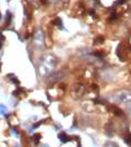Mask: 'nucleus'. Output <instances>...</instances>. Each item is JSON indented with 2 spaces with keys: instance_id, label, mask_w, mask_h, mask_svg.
Masks as SVG:
<instances>
[{
  "instance_id": "nucleus-1",
  "label": "nucleus",
  "mask_w": 131,
  "mask_h": 147,
  "mask_svg": "<svg viewBox=\"0 0 131 147\" xmlns=\"http://www.w3.org/2000/svg\"><path fill=\"white\" fill-rule=\"evenodd\" d=\"M55 64H56V59L53 55H50V54L44 55L42 57L40 64H39V73H40V75L45 76V75L52 73V71L55 67Z\"/></svg>"
},
{
  "instance_id": "nucleus-2",
  "label": "nucleus",
  "mask_w": 131,
  "mask_h": 147,
  "mask_svg": "<svg viewBox=\"0 0 131 147\" xmlns=\"http://www.w3.org/2000/svg\"><path fill=\"white\" fill-rule=\"evenodd\" d=\"M112 98L118 103L129 105V103H131V90H128V89L118 90V91H116L113 93Z\"/></svg>"
},
{
  "instance_id": "nucleus-3",
  "label": "nucleus",
  "mask_w": 131,
  "mask_h": 147,
  "mask_svg": "<svg viewBox=\"0 0 131 147\" xmlns=\"http://www.w3.org/2000/svg\"><path fill=\"white\" fill-rule=\"evenodd\" d=\"M45 42V37H44V32L42 29H37L34 34V43L37 46H42L44 45Z\"/></svg>"
},
{
  "instance_id": "nucleus-4",
  "label": "nucleus",
  "mask_w": 131,
  "mask_h": 147,
  "mask_svg": "<svg viewBox=\"0 0 131 147\" xmlns=\"http://www.w3.org/2000/svg\"><path fill=\"white\" fill-rule=\"evenodd\" d=\"M82 108L86 112H95V111H97V103L94 101H83Z\"/></svg>"
},
{
  "instance_id": "nucleus-5",
  "label": "nucleus",
  "mask_w": 131,
  "mask_h": 147,
  "mask_svg": "<svg viewBox=\"0 0 131 147\" xmlns=\"http://www.w3.org/2000/svg\"><path fill=\"white\" fill-rule=\"evenodd\" d=\"M127 53H128V51L124 47V44L120 43L119 45H118V47H117V55L120 59V61L124 62L127 60Z\"/></svg>"
},
{
  "instance_id": "nucleus-6",
  "label": "nucleus",
  "mask_w": 131,
  "mask_h": 147,
  "mask_svg": "<svg viewBox=\"0 0 131 147\" xmlns=\"http://www.w3.org/2000/svg\"><path fill=\"white\" fill-rule=\"evenodd\" d=\"M85 86L80 83V84H75L74 86V94H75V98H79V97H82L84 93H85Z\"/></svg>"
},
{
  "instance_id": "nucleus-7",
  "label": "nucleus",
  "mask_w": 131,
  "mask_h": 147,
  "mask_svg": "<svg viewBox=\"0 0 131 147\" xmlns=\"http://www.w3.org/2000/svg\"><path fill=\"white\" fill-rule=\"evenodd\" d=\"M85 12V7L83 3H76L73 8V13H75V16H82Z\"/></svg>"
},
{
  "instance_id": "nucleus-8",
  "label": "nucleus",
  "mask_w": 131,
  "mask_h": 147,
  "mask_svg": "<svg viewBox=\"0 0 131 147\" xmlns=\"http://www.w3.org/2000/svg\"><path fill=\"white\" fill-rule=\"evenodd\" d=\"M107 111L112 112L113 115H116V116H118V117L123 116V111L121 110L119 107H117V106H114V105H110V106H107Z\"/></svg>"
},
{
  "instance_id": "nucleus-9",
  "label": "nucleus",
  "mask_w": 131,
  "mask_h": 147,
  "mask_svg": "<svg viewBox=\"0 0 131 147\" xmlns=\"http://www.w3.org/2000/svg\"><path fill=\"white\" fill-rule=\"evenodd\" d=\"M58 138H60L62 144H65V143H67V142L71 140V138L66 135V133H60V134H58Z\"/></svg>"
},
{
  "instance_id": "nucleus-10",
  "label": "nucleus",
  "mask_w": 131,
  "mask_h": 147,
  "mask_svg": "<svg viewBox=\"0 0 131 147\" xmlns=\"http://www.w3.org/2000/svg\"><path fill=\"white\" fill-rule=\"evenodd\" d=\"M104 40H105L104 36L99 35V36H96L95 38H94V44H95V45H101V44L104 43Z\"/></svg>"
},
{
  "instance_id": "nucleus-11",
  "label": "nucleus",
  "mask_w": 131,
  "mask_h": 147,
  "mask_svg": "<svg viewBox=\"0 0 131 147\" xmlns=\"http://www.w3.org/2000/svg\"><path fill=\"white\" fill-rule=\"evenodd\" d=\"M53 25H54V26H57L60 29H63V20H62L60 18H58V17H56V18L53 20Z\"/></svg>"
},
{
  "instance_id": "nucleus-12",
  "label": "nucleus",
  "mask_w": 131,
  "mask_h": 147,
  "mask_svg": "<svg viewBox=\"0 0 131 147\" xmlns=\"http://www.w3.org/2000/svg\"><path fill=\"white\" fill-rule=\"evenodd\" d=\"M58 5H60L62 9H66L70 5V0H58Z\"/></svg>"
},
{
  "instance_id": "nucleus-13",
  "label": "nucleus",
  "mask_w": 131,
  "mask_h": 147,
  "mask_svg": "<svg viewBox=\"0 0 131 147\" xmlns=\"http://www.w3.org/2000/svg\"><path fill=\"white\" fill-rule=\"evenodd\" d=\"M104 147H119V145H118L116 142H112V140H107V143L104 144Z\"/></svg>"
},
{
  "instance_id": "nucleus-14",
  "label": "nucleus",
  "mask_w": 131,
  "mask_h": 147,
  "mask_svg": "<svg viewBox=\"0 0 131 147\" xmlns=\"http://www.w3.org/2000/svg\"><path fill=\"white\" fill-rule=\"evenodd\" d=\"M40 138H42V135L40 134H35L33 136V142L35 143V145H37L39 142H40Z\"/></svg>"
},
{
  "instance_id": "nucleus-15",
  "label": "nucleus",
  "mask_w": 131,
  "mask_h": 147,
  "mask_svg": "<svg viewBox=\"0 0 131 147\" xmlns=\"http://www.w3.org/2000/svg\"><path fill=\"white\" fill-rule=\"evenodd\" d=\"M20 93H25V91L23 90V89H20V88H19L18 90H16V91H13V92H12V94H13L15 97H19V96H20Z\"/></svg>"
},
{
  "instance_id": "nucleus-16",
  "label": "nucleus",
  "mask_w": 131,
  "mask_h": 147,
  "mask_svg": "<svg viewBox=\"0 0 131 147\" xmlns=\"http://www.w3.org/2000/svg\"><path fill=\"white\" fill-rule=\"evenodd\" d=\"M7 76H8V78H9L10 80H11V81L13 82V83H16V84H18V83H19L18 79H17V78H16V76H15L13 74H9V75H7Z\"/></svg>"
},
{
  "instance_id": "nucleus-17",
  "label": "nucleus",
  "mask_w": 131,
  "mask_h": 147,
  "mask_svg": "<svg viewBox=\"0 0 131 147\" xmlns=\"http://www.w3.org/2000/svg\"><path fill=\"white\" fill-rule=\"evenodd\" d=\"M90 88H91L92 92H94V93H97V92H99V86H96V84H94V83H93V84H91Z\"/></svg>"
},
{
  "instance_id": "nucleus-18",
  "label": "nucleus",
  "mask_w": 131,
  "mask_h": 147,
  "mask_svg": "<svg viewBox=\"0 0 131 147\" xmlns=\"http://www.w3.org/2000/svg\"><path fill=\"white\" fill-rule=\"evenodd\" d=\"M7 112V107L3 105H0V115H5Z\"/></svg>"
},
{
  "instance_id": "nucleus-19",
  "label": "nucleus",
  "mask_w": 131,
  "mask_h": 147,
  "mask_svg": "<svg viewBox=\"0 0 131 147\" xmlns=\"http://www.w3.org/2000/svg\"><path fill=\"white\" fill-rule=\"evenodd\" d=\"M12 133L15 134V135H18L19 133H18V129H16V128H12Z\"/></svg>"
},
{
  "instance_id": "nucleus-20",
  "label": "nucleus",
  "mask_w": 131,
  "mask_h": 147,
  "mask_svg": "<svg viewBox=\"0 0 131 147\" xmlns=\"http://www.w3.org/2000/svg\"><path fill=\"white\" fill-rule=\"evenodd\" d=\"M3 36H0V49H1V46H2V42H3Z\"/></svg>"
},
{
  "instance_id": "nucleus-21",
  "label": "nucleus",
  "mask_w": 131,
  "mask_h": 147,
  "mask_svg": "<svg viewBox=\"0 0 131 147\" xmlns=\"http://www.w3.org/2000/svg\"><path fill=\"white\" fill-rule=\"evenodd\" d=\"M127 108H128V110H129V111H131V103L127 105Z\"/></svg>"
},
{
  "instance_id": "nucleus-22",
  "label": "nucleus",
  "mask_w": 131,
  "mask_h": 147,
  "mask_svg": "<svg viewBox=\"0 0 131 147\" xmlns=\"http://www.w3.org/2000/svg\"><path fill=\"white\" fill-rule=\"evenodd\" d=\"M124 1H126V0H119L120 3H124Z\"/></svg>"
},
{
  "instance_id": "nucleus-23",
  "label": "nucleus",
  "mask_w": 131,
  "mask_h": 147,
  "mask_svg": "<svg viewBox=\"0 0 131 147\" xmlns=\"http://www.w3.org/2000/svg\"><path fill=\"white\" fill-rule=\"evenodd\" d=\"M43 147H49V146H48V145H44Z\"/></svg>"
},
{
  "instance_id": "nucleus-24",
  "label": "nucleus",
  "mask_w": 131,
  "mask_h": 147,
  "mask_svg": "<svg viewBox=\"0 0 131 147\" xmlns=\"http://www.w3.org/2000/svg\"><path fill=\"white\" fill-rule=\"evenodd\" d=\"M130 45H131V39H130Z\"/></svg>"
},
{
  "instance_id": "nucleus-25",
  "label": "nucleus",
  "mask_w": 131,
  "mask_h": 147,
  "mask_svg": "<svg viewBox=\"0 0 131 147\" xmlns=\"http://www.w3.org/2000/svg\"><path fill=\"white\" fill-rule=\"evenodd\" d=\"M0 17H1V15H0Z\"/></svg>"
}]
</instances>
